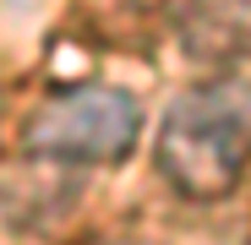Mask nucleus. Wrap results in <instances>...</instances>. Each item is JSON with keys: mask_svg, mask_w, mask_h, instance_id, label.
<instances>
[{"mask_svg": "<svg viewBox=\"0 0 251 245\" xmlns=\"http://www.w3.org/2000/svg\"><path fill=\"white\" fill-rule=\"evenodd\" d=\"M142 136V104L109 88V82H82L38 98L22 120V153L60 169H88V163H120Z\"/></svg>", "mask_w": 251, "mask_h": 245, "instance_id": "obj_2", "label": "nucleus"}, {"mask_svg": "<svg viewBox=\"0 0 251 245\" xmlns=\"http://www.w3.org/2000/svg\"><path fill=\"white\" fill-rule=\"evenodd\" d=\"M158 175L191 201H224L251 175V104L240 88H202L164 109Z\"/></svg>", "mask_w": 251, "mask_h": 245, "instance_id": "obj_1", "label": "nucleus"}, {"mask_svg": "<svg viewBox=\"0 0 251 245\" xmlns=\"http://www.w3.org/2000/svg\"><path fill=\"white\" fill-rule=\"evenodd\" d=\"M76 245H158V240H142V234H82Z\"/></svg>", "mask_w": 251, "mask_h": 245, "instance_id": "obj_3", "label": "nucleus"}]
</instances>
